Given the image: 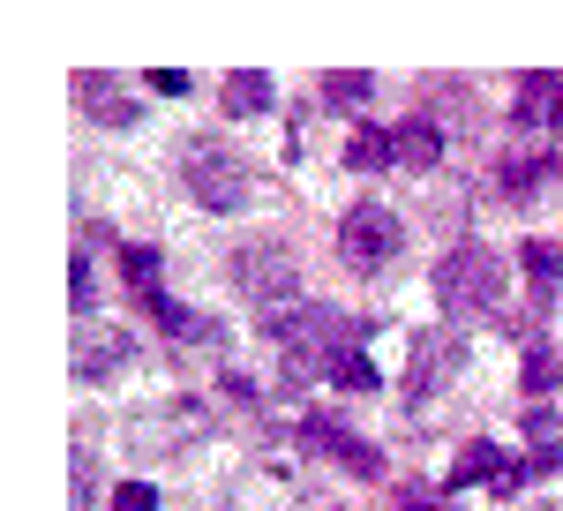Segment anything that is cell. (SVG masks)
Listing matches in <instances>:
<instances>
[{"label":"cell","mask_w":563,"mask_h":511,"mask_svg":"<svg viewBox=\"0 0 563 511\" xmlns=\"http://www.w3.org/2000/svg\"><path fill=\"white\" fill-rule=\"evenodd\" d=\"M511 294V263L496 249H451L435 263V301H443V316H496Z\"/></svg>","instance_id":"obj_1"},{"label":"cell","mask_w":563,"mask_h":511,"mask_svg":"<svg viewBox=\"0 0 563 511\" xmlns=\"http://www.w3.org/2000/svg\"><path fill=\"white\" fill-rule=\"evenodd\" d=\"M180 181H188V196H196L203 211H241V204H256V196H263V181L249 173V159H233L218 135L180 143Z\"/></svg>","instance_id":"obj_2"},{"label":"cell","mask_w":563,"mask_h":511,"mask_svg":"<svg viewBox=\"0 0 563 511\" xmlns=\"http://www.w3.org/2000/svg\"><path fill=\"white\" fill-rule=\"evenodd\" d=\"M233 286L256 301L263 316H286V308H301V263L286 241H241L233 249Z\"/></svg>","instance_id":"obj_3"},{"label":"cell","mask_w":563,"mask_h":511,"mask_svg":"<svg viewBox=\"0 0 563 511\" xmlns=\"http://www.w3.org/2000/svg\"><path fill=\"white\" fill-rule=\"evenodd\" d=\"M203 428H211V414H203L196 399H166V406L129 414V452H135V459H180Z\"/></svg>","instance_id":"obj_4"},{"label":"cell","mask_w":563,"mask_h":511,"mask_svg":"<svg viewBox=\"0 0 563 511\" xmlns=\"http://www.w3.org/2000/svg\"><path fill=\"white\" fill-rule=\"evenodd\" d=\"M398 249H406V226H398V211H384V204H353L346 226H339V256H346V271H390L398 263Z\"/></svg>","instance_id":"obj_5"},{"label":"cell","mask_w":563,"mask_h":511,"mask_svg":"<svg viewBox=\"0 0 563 511\" xmlns=\"http://www.w3.org/2000/svg\"><path fill=\"white\" fill-rule=\"evenodd\" d=\"M68 369L84 383H113L135 369V339L121 331V324H106V316H84L76 324V339H68Z\"/></svg>","instance_id":"obj_6"},{"label":"cell","mask_w":563,"mask_h":511,"mask_svg":"<svg viewBox=\"0 0 563 511\" xmlns=\"http://www.w3.org/2000/svg\"><path fill=\"white\" fill-rule=\"evenodd\" d=\"M459 361H466V331H459V324L421 331V339H413V377H406V399H413V406H429L435 391L451 383V369H459Z\"/></svg>","instance_id":"obj_7"},{"label":"cell","mask_w":563,"mask_h":511,"mask_svg":"<svg viewBox=\"0 0 563 511\" xmlns=\"http://www.w3.org/2000/svg\"><path fill=\"white\" fill-rule=\"evenodd\" d=\"M301 444H308V452H323V459H339L346 474H368V481L384 474V452H376V444H361V436H353L346 422H331V414H308Z\"/></svg>","instance_id":"obj_8"},{"label":"cell","mask_w":563,"mask_h":511,"mask_svg":"<svg viewBox=\"0 0 563 511\" xmlns=\"http://www.w3.org/2000/svg\"><path fill=\"white\" fill-rule=\"evenodd\" d=\"M76 106H84L98 128H135L143 121V98L129 84H113V76H76Z\"/></svg>","instance_id":"obj_9"},{"label":"cell","mask_w":563,"mask_h":511,"mask_svg":"<svg viewBox=\"0 0 563 511\" xmlns=\"http://www.w3.org/2000/svg\"><path fill=\"white\" fill-rule=\"evenodd\" d=\"M556 173H563V159H549V151H511L496 166V188H504V204H541Z\"/></svg>","instance_id":"obj_10"},{"label":"cell","mask_w":563,"mask_h":511,"mask_svg":"<svg viewBox=\"0 0 563 511\" xmlns=\"http://www.w3.org/2000/svg\"><path fill=\"white\" fill-rule=\"evenodd\" d=\"M233 511H294V474L286 467H249L233 481Z\"/></svg>","instance_id":"obj_11"},{"label":"cell","mask_w":563,"mask_h":511,"mask_svg":"<svg viewBox=\"0 0 563 511\" xmlns=\"http://www.w3.org/2000/svg\"><path fill=\"white\" fill-rule=\"evenodd\" d=\"M98 504V428H76V459H68V511Z\"/></svg>","instance_id":"obj_12"},{"label":"cell","mask_w":563,"mask_h":511,"mask_svg":"<svg viewBox=\"0 0 563 511\" xmlns=\"http://www.w3.org/2000/svg\"><path fill=\"white\" fill-rule=\"evenodd\" d=\"M390 135H398V166L429 173L435 159H443V128H435L429 113H413V121H398V128H390Z\"/></svg>","instance_id":"obj_13"},{"label":"cell","mask_w":563,"mask_h":511,"mask_svg":"<svg viewBox=\"0 0 563 511\" xmlns=\"http://www.w3.org/2000/svg\"><path fill=\"white\" fill-rule=\"evenodd\" d=\"M271 106H278V90H271V76H256V68H241V76L225 84V113H233V121H256Z\"/></svg>","instance_id":"obj_14"},{"label":"cell","mask_w":563,"mask_h":511,"mask_svg":"<svg viewBox=\"0 0 563 511\" xmlns=\"http://www.w3.org/2000/svg\"><path fill=\"white\" fill-rule=\"evenodd\" d=\"M421 113H429V121L443 128V135H451V128H459V135H466V128L481 121V113H474V98H466V90H459V84H435L429 98H421Z\"/></svg>","instance_id":"obj_15"},{"label":"cell","mask_w":563,"mask_h":511,"mask_svg":"<svg viewBox=\"0 0 563 511\" xmlns=\"http://www.w3.org/2000/svg\"><path fill=\"white\" fill-rule=\"evenodd\" d=\"M519 263H526V279H533V301L549 308V301H556V279H563V249L556 241H526Z\"/></svg>","instance_id":"obj_16"},{"label":"cell","mask_w":563,"mask_h":511,"mask_svg":"<svg viewBox=\"0 0 563 511\" xmlns=\"http://www.w3.org/2000/svg\"><path fill=\"white\" fill-rule=\"evenodd\" d=\"M346 166H353V173L398 166V135H390V128H353V143H346Z\"/></svg>","instance_id":"obj_17"},{"label":"cell","mask_w":563,"mask_h":511,"mask_svg":"<svg viewBox=\"0 0 563 511\" xmlns=\"http://www.w3.org/2000/svg\"><path fill=\"white\" fill-rule=\"evenodd\" d=\"M526 444H533V467H549V474L563 467V422L549 414V406H533V414H526Z\"/></svg>","instance_id":"obj_18"},{"label":"cell","mask_w":563,"mask_h":511,"mask_svg":"<svg viewBox=\"0 0 563 511\" xmlns=\"http://www.w3.org/2000/svg\"><path fill=\"white\" fill-rule=\"evenodd\" d=\"M556 90H563V76H526V90H519V128H549Z\"/></svg>","instance_id":"obj_19"},{"label":"cell","mask_w":563,"mask_h":511,"mask_svg":"<svg viewBox=\"0 0 563 511\" xmlns=\"http://www.w3.org/2000/svg\"><path fill=\"white\" fill-rule=\"evenodd\" d=\"M323 377L331 383H346V391H376V361H368V354H361V346H346V354H331V369H323Z\"/></svg>","instance_id":"obj_20"},{"label":"cell","mask_w":563,"mask_h":511,"mask_svg":"<svg viewBox=\"0 0 563 511\" xmlns=\"http://www.w3.org/2000/svg\"><path fill=\"white\" fill-rule=\"evenodd\" d=\"M519 383L541 399V391H556V383H563V361L549 354V346H526V377H519Z\"/></svg>","instance_id":"obj_21"},{"label":"cell","mask_w":563,"mask_h":511,"mask_svg":"<svg viewBox=\"0 0 563 511\" xmlns=\"http://www.w3.org/2000/svg\"><path fill=\"white\" fill-rule=\"evenodd\" d=\"M174 339L180 346H203V354H225V324H211V316H196V308H188V316L174 324Z\"/></svg>","instance_id":"obj_22"},{"label":"cell","mask_w":563,"mask_h":511,"mask_svg":"<svg viewBox=\"0 0 563 511\" xmlns=\"http://www.w3.org/2000/svg\"><path fill=\"white\" fill-rule=\"evenodd\" d=\"M496 474H504V452H496V444H474V452L459 459V474H451V481L466 489V481H496Z\"/></svg>","instance_id":"obj_23"},{"label":"cell","mask_w":563,"mask_h":511,"mask_svg":"<svg viewBox=\"0 0 563 511\" xmlns=\"http://www.w3.org/2000/svg\"><path fill=\"white\" fill-rule=\"evenodd\" d=\"M323 98H331L339 113H353V106H368V98H376V76H331Z\"/></svg>","instance_id":"obj_24"},{"label":"cell","mask_w":563,"mask_h":511,"mask_svg":"<svg viewBox=\"0 0 563 511\" xmlns=\"http://www.w3.org/2000/svg\"><path fill=\"white\" fill-rule=\"evenodd\" d=\"M68 301H76V316H98V279H90V256H68Z\"/></svg>","instance_id":"obj_25"},{"label":"cell","mask_w":563,"mask_h":511,"mask_svg":"<svg viewBox=\"0 0 563 511\" xmlns=\"http://www.w3.org/2000/svg\"><path fill=\"white\" fill-rule=\"evenodd\" d=\"M113 511H158V489L151 481H121L113 489Z\"/></svg>","instance_id":"obj_26"},{"label":"cell","mask_w":563,"mask_h":511,"mask_svg":"<svg viewBox=\"0 0 563 511\" xmlns=\"http://www.w3.org/2000/svg\"><path fill=\"white\" fill-rule=\"evenodd\" d=\"M151 90H158V98H180L188 76H180V68H151Z\"/></svg>","instance_id":"obj_27"},{"label":"cell","mask_w":563,"mask_h":511,"mask_svg":"<svg viewBox=\"0 0 563 511\" xmlns=\"http://www.w3.org/2000/svg\"><path fill=\"white\" fill-rule=\"evenodd\" d=\"M406 511H451V504H429V497H406Z\"/></svg>","instance_id":"obj_28"},{"label":"cell","mask_w":563,"mask_h":511,"mask_svg":"<svg viewBox=\"0 0 563 511\" xmlns=\"http://www.w3.org/2000/svg\"><path fill=\"white\" fill-rule=\"evenodd\" d=\"M549 128H563V90H556V113H549Z\"/></svg>","instance_id":"obj_29"},{"label":"cell","mask_w":563,"mask_h":511,"mask_svg":"<svg viewBox=\"0 0 563 511\" xmlns=\"http://www.w3.org/2000/svg\"><path fill=\"white\" fill-rule=\"evenodd\" d=\"M526 511H556V504H526Z\"/></svg>","instance_id":"obj_30"}]
</instances>
